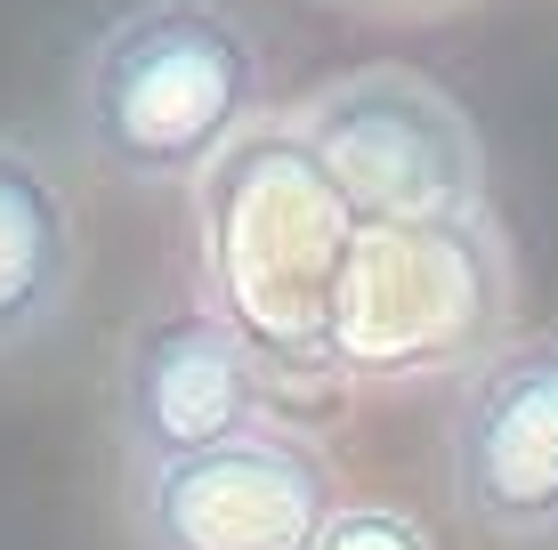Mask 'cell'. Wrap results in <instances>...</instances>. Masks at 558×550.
I'll use <instances>...</instances> for the list:
<instances>
[{
    "label": "cell",
    "instance_id": "2",
    "mask_svg": "<svg viewBox=\"0 0 558 550\" xmlns=\"http://www.w3.org/2000/svg\"><path fill=\"white\" fill-rule=\"evenodd\" d=\"M307 170L332 186L340 211L380 227H470L477 211L470 122L405 73H356L324 89L307 106Z\"/></svg>",
    "mask_w": 558,
    "mask_h": 550
},
{
    "label": "cell",
    "instance_id": "1",
    "mask_svg": "<svg viewBox=\"0 0 558 550\" xmlns=\"http://www.w3.org/2000/svg\"><path fill=\"white\" fill-rule=\"evenodd\" d=\"M259 89V33L227 0H138L82 57L73 122L106 179L186 186L243 138Z\"/></svg>",
    "mask_w": 558,
    "mask_h": 550
},
{
    "label": "cell",
    "instance_id": "4",
    "mask_svg": "<svg viewBox=\"0 0 558 550\" xmlns=\"http://www.w3.org/2000/svg\"><path fill=\"white\" fill-rule=\"evenodd\" d=\"M446 494L494 542H558V332L518 340L461 381Z\"/></svg>",
    "mask_w": 558,
    "mask_h": 550
},
{
    "label": "cell",
    "instance_id": "3",
    "mask_svg": "<svg viewBox=\"0 0 558 550\" xmlns=\"http://www.w3.org/2000/svg\"><path fill=\"white\" fill-rule=\"evenodd\" d=\"M340 486L307 438L252 429L186 462L130 469V535L138 550H324Z\"/></svg>",
    "mask_w": 558,
    "mask_h": 550
},
{
    "label": "cell",
    "instance_id": "5",
    "mask_svg": "<svg viewBox=\"0 0 558 550\" xmlns=\"http://www.w3.org/2000/svg\"><path fill=\"white\" fill-rule=\"evenodd\" d=\"M113 413H122L130 462H186V453L267 429V381L227 316L179 308V316H146L130 332Z\"/></svg>",
    "mask_w": 558,
    "mask_h": 550
},
{
    "label": "cell",
    "instance_id": "6",
    "mask_svg": "<svg viewBox=\"0 0 558 550\" xmlns=\"http://www.w3.org/2000/svg\"><path fill=\"white\" fill-rule=\"evenodd\" d=\"M82 283V227L49 162L0 138V356L33 349L65 325Z\"/></svg>",
    "mask_w": 558,
    "mask_h": 550
},
{
    "label": "cell",
    "instance_id": "7",
    "mask_svg": "<svg viewBox=\"0 0 558 550\" xmlns=\"http://www.w3.org/2000/svg\"><path fill=\"white\" fill-rule=\"evenodd\" d=\"M324 550H429V535H421V518H405V510H340L332 535H324Z\"/></svg>",
    "mask_w": 558,
    "mask_h": 550
}]
</instances>
